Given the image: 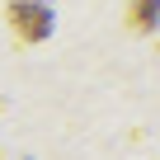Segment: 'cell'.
Wrapping results in <instances>:
<instances>
[{
    "label": "cell",
    "mask_w": 160,
    "mask_h": 160,
    "mask_svg": "<svg viewBox=\"0 0 160 160\" xmlns=\"http://www.w3.org/2000/svg\"><path fill=\"white\" fill-rule=\"evenodd\" d=\"M10 24L24 42H42L47 28H52V10L42 0H10Z\"/></svg>",
    "instance_id": "obj_1"
},
{
    "label": "cell",
    "mask_w": 160,
    "mask_h": 160,
    "mask_svg": "<svg viewBox=\"0 0 160 160\" xmlns=\"http://www.w3.org/2000/svg\"><path fill=\"white\" fill-rule=\"evenodd\" d=\"M127 19H132V28H155L160 24V0H132Z\"/></svg>",
    "instance_id": "obj_2"
}]
</instances>
